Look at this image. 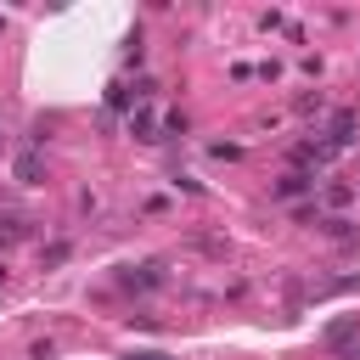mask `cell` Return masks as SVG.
<instances>
[{
  "mask_svg": "<svg viewBox=\"0 0 360 360\" xmlns=\"http://www.w3.org/2000/svg\"><path fill=\"white\" fill-rule=\"evenodd\" d=\"M0 146H6V124H0Z\"/></svg>",
  "mask_w": 360,
  "mask_h": 360,
  "instance_id": "14",
  "label": "cell"
},
{
  "mask_svg": "<svg viewBox=\"0 0 360 360\" xmlns=\"http://www.w3.org/2000/svg\"><path fill=\"white\" fill-rule=\"evenodd\" d=\"M354 338H360V315H343V321L326 326V349H349Z\"/></svg>",
  "mask_w": 360,
  "mask_h": 360,
  "instance_id": "5",
  "label": "cell"
},
{
  "mask_svg": "<svg viewBox=\"0 0 360 360\" xmlns=\"http://www.w3.org/2000/svg\"><path fill=\"white\" fill-rule=\"evenodd\" d=\"M0 34H6V17H0Z\"/></svg>",
  "mask_w": 360,
  "mask_h": 360,
  "instance_id": "15",
  "label": "cell"
},
{
  "mask_svg": "<svg viewBox=\"0 0 360 360\" xmlns=\"http://www.w3.org/2000/svg\"><path fill=\"white\" fill-rule=\"evenodd\" d=\"M11 180H17V186H39V180H45V152L22 146V152L11 158Z\"/></svg>",
  "mask_w": 360,
  "mask_h": 360,
  "instance_id": "3",
  "label": "cell"
},
{
  "mask_svg": "<svg viewBox=\"0 0 360 360\" xmlns=\"http://www.w3.org/2000/svg\"><path fill=\"white\" fill-rule=\"evenodd\" d=\"M208 152H214V158H225V163H231V158H242V146H236V141H214Z\"/></svg>",
  "mask_w": 360,
  "mask_h": 360,
  "instance_id": "11",
  "label": "cell"
},
{
  "mask_svg": "<svg viewBox=\"0 0 360 360\" xmlns=\"http://www.w3.org/2000/svg\"><path fill=\"white\" fill-rule=\"evenodd\" d=\"M129 135L146 141V146L158 141V118H152V107H135V112H129Z\"/></svg>",
  "mask_w": 360,
  "mask_h": 360,
  "instance_id": "6",
  "label": "cell"
},
{
  "mask_svg": "<svg viewBox=\"0 0 360 360\" xmlns=\"http://www.w3.org/2000/svg\"><path fill=\"white\" fill-rule=\"evenodd\" d=\"M68 248H73V242H68V236H56V242H51V248L39 253V264H45V270H56V264L68 259Z\"/></svg>",
  "mask_w": 360,
  "mask_h": 360,
  "instance_id": "9",
  "label": "cell"
},
{
  "mask_svg": "<svg viewBox=\"0 0 360 360\" xmlns=\"http://www.w3.org/2000/svg\"><path fill=\"white\" fill-rule=\"evenodd\" d=\"M186 129H191V118H186V112H169V118H163V135H158V141H174V135H186Z\"/></svg>",
  "mask_w": 360,
  "mask_h": 360,
  "instance_id": "10",
  "label": "cell"
},
{
  "mask_svg": "<svg viewBox=\"0 0 360 360\" xmlns=\"http://www.w3.org/2000/svg\"><path fill=\"white\" fill-rule=\"evenodd\" d=\"M124 360H169V354H158V349H135V354H124Z\"/></svg>",
  "mask_w": 360,
  "mask_h": 360,
  "instance_id": "13",
  "label": "cell"
},
{
  "mask_svg": "<svg viewBox=\"0 0 360 360\" xmlns=\"http://www.w3.org/2000/svg\"><path fill=\"white\" fill-rule=\"evenodd\" d=\"M309 191H315V174H298V169H287V174L270 186L276 202H298V197H309Z\"/></svg>",
  "mask_w": 360,
  "mask_h": 360,
  "instance_id": "4",
  "label": "cell"
},
{
  "mask_svg": "<svg viewBox=\"0 0 360 360\" xmlns=\"http://www.w3.org/2000/svg\"><path fill=\"white\" fill-rule=\"evenodd\" d=\"M163 270H169V259H141V264H118V287H124V292H158V287L169 281Z\"/></svg>",
  "mask_w": 360,
  "mask_h": 360,
  "instance_id": "1",
  "label": "cell"
},
{
  "mask_svg": "<svg viewBox=\"0 0 360 360\" xmlns=\"http://www.w3.org/2000/svg\"><path fill=\"white\" fill-rule=\"evenodd\" d=\"M321 202L326 208H349L354 202V186H321Z\"/></svg>",
  "mask_w": 360,
  "mask_h": 360,
  "instance_id": "7",
  "label": "cell"
},
{
  "mask_svg": "<svg viewBox=\"0 0 360 360\" xmlns=\"http://www.w3.org/2000/svg\"><path fill=\"white\" fill-rule=\"evenodd\" d=\"M354 129H360V112L343 107V112L326 124V141H321V146H326V152H349V146H354Z\"/></svg>",
  "mask_w": 360,
  "mask_h": 360,
  "instance_id": "2",
  "label": "cell"
},
{
  "mask_svg": "<svg viewBox=\"0 0 360 360\" xmlns=\"http://www.w3.org/2000/svg\"><path fill=\"white\" fill-rule=\"evenodd\" d=\"M79 214H101V197H96V191H90V186H84V191H79Z\"/></svg>",
  "mask_w": 360,
  "mask_h": 360,
  "instance_id": "12",
  "label": "cell"
},
{
  "mask_svg": "<svg viewBox=\"0 0 360 360\" xmlns=\"http://www.w3.org/2000/svg\"><path fill=\"white\" fill-rule=\"evenodd\" d=\"M191 248L208 253V259H225V253H231V242H219V236H191Z\"/></svg>",
  "mask_w": 360,
  "mask_h": 360,
  "instance_id": "8",
  "label": "cell"
}]
</instances>
